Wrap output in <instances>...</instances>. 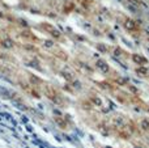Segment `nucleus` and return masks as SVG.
I'll return each instance as SVG.
<instances>
[{
  "mask_svg": "<svg viewBox=\"0 0 149 148\" xmlns=\"http://www.w3.org/2000/svg\"><path fill=\"white\" fill-rule=\"evenodd\" d=\"M116 83H118L119 85H128V83H127L126 79H122V77L116 79Z\"/></svg>",
  "mask_w": 149,
  "mask_h": 148,
  "instance_id": "nucleus-6",
  "label": "nucleus"
},
{
  "mask_svg": "<svg viewBox=\"0 0 149 148\" xmlns=\"http://www.w3.org/2000/svg\"><path fill=\"white\" fill-rule=\"evenodd\" d=\"M141 128L144 131H149V119L145 118V119L141 121Z\"/></svg>",
  "mask_w": 149,
  "mask_h": 148,
  "instance_id": "nucleus-5",
  "label": "nucleus"
},
{
  "mask_svg": "<svg viewBox=\"0 0 149 148\" xmlns=\"http://www.w3.org/2000/svg\"><path fill=\"white\" fill-rule=\"evenodd\" d=\"M136 73L139 76H147L148 75V70L145 67H139V68H136Z\"/></svg>",
  "mask_w": 149,
  "mask_h": 148,
  "instance_id": "nucleus-4",
  "label": "nucleus"
},
{
  "mask_svg": "<svg viewBox=\"0 0 149 148\" xmlns=\"http://www.w3.org/2000/svg\"><path fill=\"white\" fill-rule=\"evenodd\" d=\"M123 25H124V28H126L127 30H135V29L137 28L136 22H135V21H132V20H130V18H127V20L124 21Z\"/></svg>",
  "mask_w": 149,
  "mask_h": 148,
  "instance_id": "nucleus-3",
  "label": "nucleus"
},
{
  "mask_svg": "<svg viewBox=\"0 0 149 148\" xmlns=\"http://www.w3.org/2000/svg\"><path fill=\"white\" fill-rule=\"evenodd\" d=\"M98 49L102 50V51H106V47H103V46H98Z\"/></svg>",
  "mask_w": 149,
  "mask_h": 148,
  "instance_id": "nucleus-10",
  "label": "nucleus"
},
{
  "mask_svg": "<svg viewBox=\"0 0 149 148\" xmlns=\"http://www.w3.org/2000/svg\"><path fill=\"white\" fill-rule=\"evenodd\" d=\"M132 60H134V63H136V64H139V66H144V64H147L148 63V59L147 58H144L143 55H140V54H134L132 55Z\"/></svg>",
  "mask_w": 149,
  "mask_h": 148,
  "instance_id": "nucleus-1",
  "label": "nucleus"
},
{
  "mask_svg": "<svg viewBox=\"0 0 149 148\" xmlns=\"http://www.w3.org/2000/svg\"><path fill=\"white\" fill-rule=\"evenodd\" d=\"M97 67L100 71H102L103 73H107L109 70H110V67H109V64L105 62V60H98L97 62Z\"/></svg>",
  "mask_w": 149,
  "mask_h": 148,
  "instance_id": "nucleus-2",
  "label": "nucleus"
},
{
  "mask_svg": "<svg viewBox=\"0 0 149 148\" xmlns=\"http://www.w3.org/2000/svg\"><path fill=\"white\" fill-rule=\"evenodd\" d=\"M4 43H5V46H7V47H10V46H12V45H10V41H5ZM4 43H3V45H4Z\"/></svg>",
  "mask_w": 149,
  "mask_h": 148,
  "instance_id": "nucleus-8",
  "label": "nucleus"
},
{
  "mask_svg": "<svg viewBox=\"0 0 149 148\" xmlns=\"http://www.w3.org/2000/svg\"><path fill=\"white\" fill-rule=\"evenodd\" d=\"M130 1H131V3H135V4H137V5L140 4V0H130Z\"/></svg>",
  "mask_w": 149,
  "mask_h": 148,
  "instance_id": "nucleus-9",
  "label": "nucleus"
},
{
  "mask_svg": "<svg viewBox=\"0 0 149 148\" xmlns=\"http://www.w3.org/2000/svg\"><path fill=\"white\" fill-rule=\"evenodd\" d=\"M93 102H94L97 106H101V105H102V101H101L98 97H93Z\"/></svg>",
  "mask_w": 149,
  "mask_h": 148,
  "instance_id": "nucleus-7",
  "label": "nucleus"
}]
</instances>
